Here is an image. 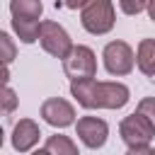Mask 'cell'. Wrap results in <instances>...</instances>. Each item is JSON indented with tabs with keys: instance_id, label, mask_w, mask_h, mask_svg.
I'll list each match as a JSON object with an SVG mask.
<instances>
[{
	"instance_id": "cell-19",
	"label": "cell",
	"mask_w": 155,
	"mask_h": 155,
	"mask_svg": "<svg viewBox=\"0 0 155 155\" xmlns=\"http://www.w3.org/2000/svg\"><path fill=\"white\" fill-rule=\"evenodd\" d=\"M85 2H87V0H61V5L68 7V10H82Z\"/></svg>"
},
{
	"instance_id": "cell-2",
	"label": "cell",
	"mask_w": 155,
	"mask_h": 155,
	"mask_svg": "<svg viewBox=\"0 0 155 155\" xmlns=\"http://www.w3.org/2000/svg\"><path fill=\"white\" fill-rule=\"evenodd\" d=\"M80 24L92 36H104L116 24V10L111 0H87L80 10Z\"/></svg>"
},
{
	"instance_id": "cell-12",
	"label": "cell",
	"mask_w": 155,
	"mask_h": 155,
	"mask_svg": "<svg viewBox=\"0 0 155 155\" xmlns=\"http://www.w3.org/2000/svg\"><path fill=\"white\" fill-rule=\"evenodd\" d=\"M12 31L17 34V39L22 44H34V41H39L41 22L39 19H12Z\"/></svg>"
},
{
	"instance_id": "cell-7",
	"label": "cell",
	"mask_w": 155,
	"mask_h": 155,
	"mask_svg": "<svg viewBox=\"0 0 155 155\" xmlns=\"http://www.w3.org/2000/svg\"><path fill=\"white\" fill-rule=\"evenodd\" d=\"M75 133L85 148L99 150L109 138V124L99 116H80L75 124Z\"/></svg>"
},
{
	"instance_id": "cell-21",
	"label": "cell",
	"mask_w": 155,
	"mask_h": 155,
	"mask_svg": "<svg viewBox=\"0 0 155 155\" xmlns=\"http://www.w3.org/2000/svg\"><path fill=\"white\" fill-rule=\"evenodd\" d=\"M29 155H51V153L44 148V150H34V153H29Z\"/></svg>"
},
{
	"instance_id": "cell-3",
	"label": "cell",
	"mask_w": 155,
	"mask_h": 155,
	"mask_svg": "<svg viewBox=\"0 0 155 155\" xmlns=\"http://www.w3.org/2000/svg\"><path fill=\"white\" fill-rule=\"evenodd\" d=\"M39 44H41V48H44L48 56L61 58V61H65L68 53H70L73 46H75L73 39H70V34H68L58 22H53V19H44V22H41Z\"/></svg>"
},
{
	"instance_id": "cell-20",
	"label": "cell",
	"mask_w": 155,
	"mask_h": 155,
	"mask_svg": "<svg viewBox=\"0 0 155 155\" xmlns=\"http://www.w3.org/2000/svg\"><path fill=\"white\" fill-rule=\"evenodd\" d=\"M148 17L155 22V0H150V2H148Z\"/></svg>"
},
{
	"instance_id": "cell-6",
	"label": "cell",
	"mask_w": 155,
	"mask_h": 155,
	"mask_svg": "<svg viewBox=\"0 0 155 155\" xmlns=\"http://www.w3.org/2000/svg\"><path fill=\"white\" fill-rule=\"evenodd\" d=\"M119 136H121V140H124L128 148L150 145V140H153V136H155V128H153L138 111H133V114H128V116L121 119V124H119Z\"/></svg>"
},
{
	"instance_id": "cell-5",
	"label": "cell",
	"mask_w": 155,
	"mask_h": 155,
	"mask_svg": "<svg viewBox=\"0 0 155 155\" xmlns=\"http://www.w3.org/2000/svg\"><path fill=\"white\" fill-rule=\"evenodd\" d=\"M63 70L70 78V82L75 80H87L97 75V56L90 46H73V51L68 53V58L63 61Z\"/></svg>"
},
{
	"instance_id": "cell-17",
	"label": "cell",
	"mask_w": 155,
	"mask_h": 155,
	"mask_svg": "<svg viewBox=\"0 0 155 155\" xmlns=\"http://www.w3.org/2000/svg\"><path fill=\"white\" fill-rule=\"evenodd\" d=\"M15 104H17V97H15L12 87H10V85H5V114H10V111L15 109Z\"/></svg>"
},
{
	"instance_id": "cell-15",
	"label": "cell",
	"mask_w": 155,
	"mask_h": 155,
	"mask_svg": "<svg viewBox=\"0 0 155 155\" xmlns=\"http://www.w3.org/2000/svg\"><path fill=\"white\" fill-rule=\"evenodd\" d=\"M148 2L150 0H119V7L124 15L133 17V15H140L143 10H148Z\"/></svg>"
},
{
	"instance_id": "cell-1",
	"label": "cell",
	"mask_w": 155,
	"mask_h": 155,
	"mask_svg": "<svg viewBox=\"0 0 155 155\" xmlns=\"http://www.w3.org/2000/svg\"><path fill=\"white\" fill-rule=\"evenodd\" d=\"M70 94L82 109H121L131 99V90L119 80H75Z\"/></svg>"
},
{
	"instance_id": "cell-8",
	"label": "cell",
	"mask_w": 155,
	"mask_h": 155,
	"mask_svg": "<svg viewBox=\"0 0 155 155\" xmlns=\"http://www.w3.org/2000/svg\"><path fill=\"white\" fill-rule=\"evenodd\" d=\"M41 119L53 128H68L75 121V107L63 97H48L41 104Z\"/></svg>"
},
{
	"instance_id": "cell-14",
	"label": "cell",
	"mask_w": 155,
	"mask_h": 155,
	"mask_svg": "<svg viewBox=\"0 0 155 155\" xmlns=\"http://www.w3.org/2000/svg\"><path fill=\"white\" fill-rule=\"evenodd\" d=\"M136 111L155 128V97H143L140 102H138V107H136Z\"/></svg>"
},
{
	"instance_id": "cell-18",
	"label": "cell",
	"mask_w": 155,
	"mask_h": 155,
	"mask_svg": "<svg viewBox=\"0 0 155 155\" xmlns=\"http://www.w3.org/2000/svg\"><path fill=\"white\" fill-rule=\"evenodd\" d=\"M124 155H155L153 145H138V148H128Z\"/></svg>"
},
{
	"instance_id": "cell-22",
	"label": "cell",
	"mask_w": 155,
	"mask_h": 155,
	"mask_svg": "<svg viewBox=\"0 0 155 155\" xmlns=\"http://www.w3.org/2000/svg\"><path fill=\"white\" fill-rule=\"evenodd\" d=\"M148 80H150V82H155V70H153V73L148 75Z\"/></svg>"
},
{
	"instance_id": "cell-16",
	"label": "cell",
	"mask_w": 155,
	"mask_h": 155,
	"mask_svg": "<svg viewBox=\"0 0 155 155\" xmlns=\"http://www.w3.org/2000/svg\"><path fill=\"white\" fill-rule=\"evenodd\" d=\"M0 44H2V51H5V56H2V61H5V68L12 63V58H15V44H12V39H10V34L7 31H2L0 34Z\"/></svg>"
},
{
	"instance_id": "cell-10",
	"label": "cell",
	"mask_w": 155,
	"mask_h": 155,
	"mask_svg": "<svg viewBox=\"0 0 155 155\" xmlns=\"http://www.w3.org/2000/svg\"><path fill=\"white\" fill-rule=\"evenodd\" d=\"M12 19H41L44 5L41 0H10Z\"/></svg>"
},
{
	"instance_id": "cell-9",
	"label": "cell",
	"mask_w": 155,
	"mask_h": 155,
	"mask_svg": "<svg viewBox=\"0 0 155 155\" xmlns=\"http://www.w3.org/2000/svg\"><path fill=\"white\" fill-rule=\"evenodd\" d=\"M41 138V128L34 119H19L12 128V148L17 153H29Z\"/></svg>"
},
{
	"instance_id": "cell-11",
	"label": "cell",
	"mask_w": 155,
	"mask_h": 155,
	"mask_svg": "<svg viewBox=\"0 0 155 155\" xmlns=\"http://www.w3.org/2000/svg\"><path fill=\"white\" fill-rule=\"evenodd\" d=\"M136 65L148 78L155 70V39H143L136 48Z\"/></svg>"
},
{
	"instance_id": "cell-4",
	"label": "cell",
	"mask_w": 155,
	"mask_h": 155,
	"mask_svg": "<svg viewBox=\"0 0 155 155\" xmlns=\"http://www.w3.org/2000/svg\"><path fill=\"white\" fill-rule=\"evenodd\" d=\"M102 58H104L107 73H109V75H116V78L128 75V73L133 70V65H136V53H133V48H131L126 41H121V39L109 41V44L104 46V51H102Z\"/></svg>"
},
{
	"instance_id": "cell-13",
	"label": "cell",
	"mask_w": 155,
	"mask_h": 155,
	"mask_svg": "<svg viewBox=\"0 0 155 155\" xmlns=\"http://www.w3.org/2000/svg\"><path fill=\"white\" fill-rule=\"evenodd\" d=\"M46 150L51 155H80L75 140L70 136H63V133H53L46 138Z\"/></svg>"
}]
</instances>
